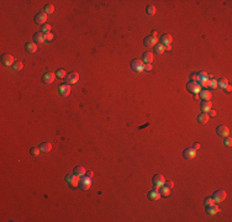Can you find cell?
Here are the masks:
<instances>
[{
  "mask_svg": "<svg viewBox=\"0 0 232 222\" xmlns=\"http://www.w3.org/2000/svg\"><path fill=\"white\" fill-rule=\"evenodd\" d=\"M186 89L189 93H192L193 95H199V93L201 92V86L199 85L198 81H189L186 84Z\"/></svg>",
  "mask_w": 232,
  "mask_h": 222,
  "instance_id": "cell-1",
  "label": "cell"
},
{
  "mask_svg": "<svg viewBox=\"0 0 232 222\" xmlns=\"http://www.w3.org/2000/svg\"><path fill=\"white\" fill-rule=\"evenodd\" d=\"M131 68H132L133 72L142 73L145 71V63L142 62V59H133L131 62Z\"/></svg>",
  "mask_w": 232,
  "mask_h": 222,
  "instance_id": "cell-2",
  "label": "cell"
},
{
  "mask_svg": "<svg viewBox=\"0 0 232 222\" xmlns=\"http://www.w3.org/2000/svg\"><path fill=\"white\" fill-rule=\"evenodd\" d=\"M66 182L72 186V188H77V186H79V182H80V177L75 175L74 173L73 174H68L66 177Z\"/></svg>",
  "mask_w": 232,
  "mask_h": 222,
  "instance_id": "cell-3",
  "label": "cell"
},
{
  "mask_svg": "<svg viewBox=\"0 0 232 222\" xmlns=\"http://www.w3.org/2000/svg\"><path fill=\"white\" fill-rule=\"evenodd\" d=\"M164 183H166V179H164V177L162 175V174H156L153 177V185H154V189H160L162 186L164 185Z\"/></svg>",
  "mask_w": 232,
  "mask_h": 222,
  "instance_id": "cell-4",
  "label": "cell"
},
{
  "mask_svg": "<svg viewBox=\"0 0 232 222\" xmlns=\"http://www.w3.org/2000/svg\"><path fill=\"white\" fill-rule=\"evenodd\" d=\"M15 62L16 61L14 59V57L11 54H9V53H5V54L1 56V63L5 67H12V64L15 63Z\"/></svg>",
  "mask_w": 232,
  "mask_h": 222,
  "instance_id": "cell-5",
  "label": "cell"
},
{
  "mask_svg": "<svg viewBox=\"0 0 232 222\" xmlns=\"http://www.w3.org/2000/svg\"><path fill=\"white\" fill-rule=\"evenodd\" d=\"M79 186L82 190H89L90 186H91V178H88L87 175H84L80 178V182H79Z\"/></svg>",
  "mask_w": 232,
  "mask_h": 222,
  "instance_id": "cell-6",
  "label": "cell"
},
{
  "mask_svg": "<svg viewBox=\"0 0 232 222\" xmlns=\"http://www.w3.org/2000/svg\"><path fill=\"white\" fill-rule=\"evenodd\" d=\"M71 92H72L71 85L67 84V83H64V84L59 85V88H58V93L63 96V98H67V96L71 95Z\"/></svg>",
  "mask_w": 232,
  "mask_h": 222,
  "instance_id": "cell-7",
  "label": "cell"
},
{
  "mask_svg": "<svg viewBox=\"0 0 232 222\" xmlns=\"http://www.w3.org/2000/svg\"><path fill=\"white\" fill-rule=\"evenodd\" d=\"M226 196H227V194H226V191H225V190H217V191L214 194V196H212L214 203H215V204L222 203V201L226 199Z\"/></svg>",
  "mask_w": 232,
  "mask_h": 222,
  "instance_id": "cell-8",
  "label": "cell"
},
{
  "mask_svg": "<svg viewBox=\"0 0 232 222\" xmlns=\"http://www.w3.org/2000/svg\"><path fill=\"white\" fill-rule=\"evenodd\" d=\"M216 133L220 137L225 138V137L230 136V128L227 126H225V125H220V126H217V128H216Z\"/></svg>",
  "mask_w": 232,
  "mask_h": 222,
  "instance_id": "cell-9",
  "label": "cell"
},
{
  "mask_svg": "<svg viewBox=\"0 0 232 222\" xmlns=\"http://www.w3.org/2000/svg\"><path fill=\"white\" fill-rule=\"evenodd\" d=\"M56 79V73L53 72H47L43 74V77H42V81L45 83V84H52Z\"/></svg>",
  "mask_w": 232,
  "mask_h": 222,
  "instance_id": "cell-10",
  "label": "cell"
},
{
  "mask_svg": "<svg viewBox=\"0 0 232 222\" xmlns=\"http://www.w3.org/2000/svg\"><path fill=\"white\" fill-rule=\"evenodd\" d=\"M67 84H75L77 81L79 80V74H78V72H72V73H69L68 75H67Z\"/></svg>",
  "mask_w": 232,
  "mask_h": 222,
  "instance_id": "cell-11",
  "label": "cell"
},
{
  "mask_svg": "<svg viewBox=\"0 0 232 222\" xmlns=\"http://www.w3.org/2000/svg\"><path fill=\"white\" fill-rule=\"evenodd\" d=\"M35 22L38 24V25H45L47 24V14H45L43 11L38 12L36 16H35Z\"/></svg>",
  "mask_w": 232,
  "mask_h": 222,
  "instance_id": "cell-12",
  "label": "cell"
},
{
  "mask_svg": "<svg viewBox=\"0 0 232 222\" xmlns=\"http://www.w3.org/2000/svg\"><path fill=\"white\" fill-rule=\"evenodd\" d=\"M172 42H173V37H172V35H169V33H164V35H162V37H160V42H159V43H162L163 46H169Z\"/></svg>",
  "mask_w": 232,
  "mask_h": 222,
  "instance_id": "cell-13",
  "label": "cell"
},
{
  "mask_svg": "<svg viewBox=\"0 0 232 222\" xmlns=\"http://www.w3.org/2000/svg\"><path fill=\"white\" fill-rule=\"evenodd\" d=\"M33 41L35 43L37 42V45H42L46 42V37H45V33L43 32H36L33 35Z\"/></svg>",
  "mask_w": 232,
  "mask_h": 222,
  "instance_id": "cell-14",
  "label": "cell"
},
{
  "mask_svg": "<svg viewBox=\"0 0 232 222\" xmlns=\"http://www.w3.org/2000/svg\"><path fill=\"white\" fill-rule=\"evenodd\" d=\"M211 107H212V102L210 100H202L200 104V109L202 112H209V111L211 110Z\"/></svg>",
  "mask_w": 232,
  "mask_h": 222,
  "instance_id": "cell-15",
  "label": "cell"
},
{
  "mask_svg": "<svg viewBox=\"0 0 232 222\" xmlns=\"http://www.w3.org/2000/svg\"><path fill=\"white\" fill-rule=\"evenodd\" d=\"M143 43H145L146 47H154L158 43V38H154L152 36H147L143 41Z\"/></svg>",
  "mask_w": 232,
  "mask_h": 222,
  "instance_id": "cell-16",
  "label": "cell"
},
{
  "mask_svg": "<svg viewBox=\"0 0 232 222\" xmlns=\"http://www.w3.org/2000/svg\"><path fill=\"white\" fill-rule=\"evenodd\" d=\"M183 156H184V158H186V159H194L196 157V151L194 148H186V149H184V152H183Z\"/></svg>",
  "mask_w": 232,
  "mask_h": 222,
  "instance_id": "cell-17",
  "label": "cell"
},
{
  "mask_svg": "<svg viewBox=\"0 0 232 222\" xmlns=\"http://www.w3.org/2000/svg\"><path fill=\"white\" fill-rule=\"evenodd\" d=\"M153 58H154V54L152 52H145L143 56H142V62H143L145 64H148V63L152 64Z\"/></svg>",
  "mask_w": 232,
  "mask_h": 222,
  "instance_id": "cell-18",
  "label": "cell"
},
{
  "mask_svg": "<svg viewBox=\"0 0 232 222\" xmlns=\"http://www.w3.org/2000/svg\"><path fill=\"white\" fill-rule=\"evenodd\" d=\"M211 96H212L211 92L207 89H201V92L199 93V98L202 100H211Z\"/></svg>",
  "mask_w": 232,
  "mask_h": 222,
  "instance_id": "cell-19",
  "label": "cell"
},
{
  "mask_svg": "<svg viewBox=\"0 0 232 222\" xmlns=\"http://www.w3.org/2000/svg\"><path fill=\"white\" fill-rule=\"evenodd\" d=\"M25 50H26V52H29V53H36L37 52V43H35V42L26 43L25 45Z\"/></svg>",
  "mask_w": 232,
  "mask_h": 222,
  "instance_id": "cell-20",
  "label": "cell"
},
{
  "mask_svg": "<svg viewBox=\"0 0 232 222\" xmlns=\"http://www.w3.org/2000/svg\"><path fill=\"white\" fill-rule=\"evenodd\" d=\"M206 212L209 215H216V213L220 212V207L217 206L216 204H212V205H210V206H206Z\"/></svg>",
  "mask_w": 232,
  "mask_h": 222,
  "instance_id": "cell-21",
  "label": "cell"
},
{
  "mask_svg": "<svg viewBox=\"0 0 232 222\" xmlns=\"http://www.w3.org/2000/svg\"><path fill=\"white\" fill-rule=\"evenodd\" d=\"M148 199L152 200V201H157V200H159V199H160V192H159V190H158V189H154V190L150 191V192H148Z\"/></svg>",
  "mask_w": 232,
  "mask_h": 222,
  "instance_id": "cell-22",
  "label": "cell"
},
{
  "mask_svg": "<svg viewBox=\"0 0 232 222\" xmlns=\"http://www.w3.org/2000/svg\"><path fill=\"white\" fill-rule=\"evenodd\" d=\"M40 149H41V152H43V153H48V152H51V149H52V144L50 142H42L40 144Z\"/></svg>",
  "mask_w": 232,
  "mask_h": 222,
  "instance_id": "cell-23",
  "label": "cell"
},
{
  "mask_svg": "<svg viewBox=\"0 0 232 222\" xmlns=\"http://www.w3.org/2000/svg\"><path fill=\"white\" fill-rule=\"evenodd\" d=\"M209 115H207V112H201L199 116H198V122L199 123H201V125H205V123H207L209 122Z\"/></svg>",
  "mask_w": 232,
  "mask_h": 222,
  "instance_id": "cell-24",
  "label": "cell"
},
{
  "mask_svg": "<svg viewBox=\"0 0 232 222\" xmlns=\"http://www.w3.org/2000/svg\"><path fill=\"white\" fill-rule=\"evenodd\" d=\"M73 173L75 175H78V177H84V175H85V173H87V169L84 168V166H82V165H78V166H75V168H74Z\"/></svg>",
  "mask_w": 232,
  "mask_h": 222,
  "instance_id": "cell-25",
  "label": "cell"
},
{
  "mask_svg": "<svg viewBox=\"0 0 232 222\" xmlns=\"http://www.w3.org/2000/svg\"><path fill=\"white\" fill-rule=\"evenodd\" d=\"M154 52H156V54H163L166 52V46H163L162 43H157L154 46Z\"/></svg>",
  "mask_w": 232,
  "mask_h": 222,
  "instance_id": "cell-26",
  "label": "cell"
},
{
  "mask_svg": "<svg viewBox=\"0 0 232 222\" xmlns=\"http://www.w3.org/2000/svg\"><path fill=\"white\" fill-rule=\"evenodd\" d=\"M227 85H228V80L226 78H221V79L217 80V88H221V89L225 90V88H226Z\"/></svg>",
  "mask_w": 232,
  "mask_h": 222,
  "instance_id": "cell-27",
  "label": "cell"
},
{
  "mask_svg": "<svg viewBox=\"0 0 232 222\" xmlns=\"http://www.w3.org/2000/svg\"><path fill=\"white\" fill-rule=\"evenodd\" d=\"M12 69H14L15 72H20V71H22V69H24V63H22L21 61H16L15 63L12 64Z\"/></svg>",
  "mask_w": 232,
  "mask_h": 222,
  "instance_id": "cell-28",
  "label": "cell"
},
{
  "mask_svg": "<svg viewBox=\"0 0 232 222\" xmlns=\"http://www.w3.org/2000/svg\"><path fill=\"white\" fill-rule=\"evenodd\" d=\"M171 190L169 188H167V186H162V188L159 189V192H160V196H169L171 195Z\"/></svg>",
  "mask_w": 232,
  "mask_h": 222,
  "instance_id": "cell-29",
  "label": "cell"
},
{
  "mask_svg": "<svg viewBox=\"0 0 232 222\" xmlns=\"http://www.w3.org/2000/svg\"><path fill=\"white\" fill-rule=\"evenodd\" d=\"M53 11H54V6L52 4L45 5V8H43V12L45 14H47V15H51V14H53Z\"/></svg>",
  "mask_w": 232,
  "mask_h": 222,
  "instance_id": "cell-30",
  "label": "cell"
},
{
  "mask_svg": "<svg viewBox=\"0 0 232 222\" xmlns=\"http://www.w3.org/2000/svg\"><path fill=\"white\" fill-rule=\"evenodd\" d=\"M199 85L201 86V89H207L210 88V79H202V80H199Z\"/></svg>",
  "mask_w": 232,
  "mask_h": 222,
  "instance_id": "cell-31",
  "label": "cell"
},
{
  "mask_svg": "<svg viewBox=\"0 0 232 222\" xmlns=\"http://www.w3.org/2000/svg\"><path fill=\"white\" fill-rule=\"evenodd\" d=\"M56 77L57 78H59V79H63V78H66L67 77V72L64 71V69H58L57 71V73H56Z\"/></svg>",
  "mask_w": 232,
  "mask_h": 222,
  "instance_id": "cell-32",
  "label": "cell"
},
{
  "mask_svg": "<svg viewBox=\"0 0 232 222\" xmlns=\"http://www.w3.org/2000/svg\"><path fill=\"white\" fill-rule=\"evenodd\" d=\"M156 6H154V5H148V6H147V14H148V15L150 16H152V15H154V14H156Z\"/></svg>",
  "mask_w": 232,
  "mask_h": 222,
  "instance_id": "cell-33",
  "label": "cell"
},
{
  "mask_svg": "<svg viewBox=\"0 0 232 222\" xmlns=\"http://www.w3.org/2000/svg\"><path fill=\"white\" fill-rule=\"evenodd\" d=\"M30 152H31V154H32L33 157H38L40 153H41V149H40V147H32V148L30 149Z\"/></svg>",
  "mask_w": 232,
  "mask_h": 222,
  "instance_id": "cell-34",
  "label": "cell"
},
{
  "mask_svg": "<svg viewBox=\"0 0 232 222\" xmlns=\"http://www.w3.org/2000/svg\"><path fill=\"white\" fill-rule=\"evenodd\" d=\"M41 32H43V33H48V32H51V25H50V24H45V25H42V27H41Z\"/></svg>",
  "mask_w": 232,
  "mask_h": 222,
  "instance_id": "cell-35",
  "label": "cell"
},
{
  "mask_svg": "<svg viewBox=\"0 0 232 222\" xmlns=\"http://www.w3.org/2000/svg\"><path fill=\"white\" fill-rule=\"evenodd\" d=\"M198 77H199V80H202V79H207L209 75L206 72H199L198 73Z\"/></svg>",
  "mask_w": 232,
  "mask_h": 222,
  "instance_id": "cell-36",
  "label": "cell"
},
{
  "mask_svg": "<svg viewBox=\"0 0 232 222\" xmlns=\"http://www.w3.org/2000/svg\"><path fill=\"white\" fill-rule=\"evenodd\" d=\"M223 143H225V146H226V147H231V144H232V140H231V137H230V136L225 137Z\"/></svg>",
  "mask_w": 232,
  "mask_h": 222,
  "instance_id": "cell-37",
  "label": "cell"
},
{
  "mask_svg": "<svg viewBox=\"0 0 232 222\" xmlns=\"http://www.w3.org/2000/svg\"><path fill=\"white\" fill-rule=\"evenodd\" d=\"M204 204H205V206H210V205H212L215 203H214V199L212 197H206L205 201H204Z\"/></svg>",
  "mask_w": 232,
  "mask_h": 222,
  "instance_id": "cell-38",
  "label": "cell"
},
{
  "mask_svg": "<svg viewBox=\"0 0 232 222\" xmlns=\"http://www.w3.org/2000/svg\"><path fill=\"white\" fill-rule=\"evenodd\" d=\"M164 186H167V188H169V189H173V188H174V183H173V180H166Z\"/></svg>",
  "mask_w": 232,
  "mask_h": 222,
  "instance_id": "cell-39",
  "label": "cell"
},
{
  "mask_svg": "<svg viewBox=\"0 0 232 222\" xmlns=\"http://www.w3.org/2000/svg\"><path fill=\"white\" fill-rule=\"evenodd\" d=\"M210 88H212V89H216L217 88V80L216 79H211V80H210Z\"/></svg>",
  "mask_w": 232,
  "mask_h": 222,
  "instance_id": "cell-40",
  "label": "cell"
},
{
  "mask_svg": "<svg viewBox=\"0 0 232 222\" xmlns=\"http://www.w3.org/2000/svg\"><path fill=\"white\" fill-rule=\"evenodd\" d=\"M45 37H46V41H52V40H53V33H52V32L45 33Z\"/></svg>",
  "mask_w": 232,
  "mask_h": 222,
  "instance_id": "cell-41",
  "label": "cell"
},
{
  "mask_svg": "<svg viewBox=\"0 0 232 222\" xmlns=\"http://www.w3.org/2000/svg\"><path fill=\"white\" fill-rule=\"evenodd\" d=\"M190 79H192V81H199L198 74H196V73H193V74L190 75Z\"/></svg>",
  "mask_w": 232,
  "mask_h": 222,
  "instance_id": "cell-42",
  "label": "cell"
},
{
  "mask_svg": "<svg viewBox=\"0 0 232 222\" xmlns=\"http://www.w3.org/2000/svg\"><path fill=\"white\" fill-rule=\"evenodd\" d=\"M152 68H153V67H152V64H151V63L145 64V71H146V72H151V71H152Z\"/></svg>",
  "mask_w": 232,
  "mask_h": 222,
  "instance_id": "cell-43",
  "label": "cell"
},
{
  "mask_svg": "<svg viewBox=\"0 0 232 222\" xmlns=\"http://www.w3.org/2000/svg\"><path fill=\"white\" fill-rule=\"evenodd\" d=\"M207 115H209V116H211V117H215V116L217 115V112H216L215 110H210L209 112H207Z\"/></svg>",
  "mask_w": 232,
  "mask_h": 222,
  "instance_id": "cell-44",
  "label": "cell"
},
{
  "mask_svg": "<svg viewBox=\"0 0 232 222\" xmlns=\"http://www.w3.org/2000/svg\"><path fill=\"white\" fill-rule=\"evenodd\" d=\"M85 175H87L88 178H93V175H94V173H93V170H87V173H85Z\"/></svg>",
  "mask_w": 232,
  "mask_h": 222,
  "instance_id": "cell-45",
  "label": "cell"
},
{
  "mask_svg": "<svg viewBox=\"0 0 232 222\" xmlns=\"http://www.w3.org/2000/svg\"><path fill=\"white\" fill-rule=\"evenodd\" d=\"M200 147H201V146H200V143H195L193 148H194L195 151H199V149H200Z\"/></svg>",
  "mask_w": 232,
  "mask_h": 222,
  "instance_id": "cell-46",
  "label": "cell"
},
{
  "mask_svg": "<svg viewBox=\"0 0 232 222\" xmlns=\"http://www.w3.org/2000/svg\"><path fill=\"white\" fill-rule=\"evenodd\" d=\"M225 90H226V92H227V93H231V90H232V86H231V85L228 84V85H227L226 88H225Z\"/></svg>",
  "mask_w": 232,
  "mask_h": 222,
  "instance_id": "cell-47",
  "label": "cell"
},
{
  "mask_svg": "<svg viewBox=\"0 0 232 222\" xmlns=\"http://www.w3.org/2000/svg\"><path fill=\"white\" fill-rule=\"evenodd\" d=\"M151 36H152V37H154V38H158V37H157V31H152Z\"/></svg>",
  "mask_w": 232,
  "mask_h": 222,
  "instance_id": "cell-48",
  "label": "cell"
},
{
  "mask_svg": "<svg viewBox=\"0 0 232 222\" xmlns=\"http://www.w3.org/2000/svg\"><path fill=\"white\" fill-rule=\"evenodd\" d=\"M172 50V46L169 45V46H166V51H171Z\"/></svg>",
  "mask_w": 232,
  "mask_h": 222,
  "instance_id": "cell-49",
  "label": "cell"
}]
</instances>
